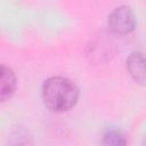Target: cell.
<instances>
[{
  "instance_id": "1",
  "label": "cell",
  "mask_w": 146,
  "mask_h": 146,
  "mask_svg": "<svg viewBox=\"0 0 146 146\" xmlns=\"http://www.w3.org/2000/svg\"><path fill=\"white\" fill-rule=\"evenodd\" d=\"M79 97V89L74 82L63 76H52L42 86V99L46 106L55 112L72 108Z\"/></svg>"
},
{
  "instance_id": "2",
  "label": "cell",
  "mask_w": 146,
  "mask_h": 146,
  "mask_svg": "<svg viewBox=\"0 0 146 146\" xmlns=\"http://www.w3.org/2000/svg\"><path fill=\"white\" fill-rule=\"evenodd\" d=\"M135 15L127 6L115 8L108 16V25L111 30L119 34H127L135 27Z\"/></svg>"
},
{
  "instance_id": "3",
  "label": "cell",
  "mask_w": 146,
  "mask_h": 146,
  "mask_svg": "<svg viewBox=\"0 0 146 146\" xmlns=\"http://www.w3.org/2000/svg\"><path fill=\"white\" fill-rule=\"evenodd\" d=\"M16 88V76L11 68L0 64V102L9 99Z\"/></svg>"
},
{
  "instance_id": "4",
  "label": "cell",
  "mask_w": 146,
  "mask_h": 146,
  "mask_svg": "<svg viewBox=\"0 0 146 146\" xmlns=\"http://www.w3.org/2000/svg\"><path fill=\"white\" fill-rule=\"evenodd\" d=\"M127 70L137 82L143 84L145 82V60L143 54H131L127 59Z\"/></svg>"
},
{
  "instance_id": "5",
  "label": "cell",
  "mask_w": 146,
  "mask_h": 146,
  "mask_svg": "<svg viewBox=\"0 0 146 146\" xmlns=\"http://www.w3.org/2000/svg\"><path fill=\"white\" fill-rule=\"evenodd\" d=\"M104 146H127L123 132L117 128H108L103 135Z\"/></svg>"
}]
</instances>
